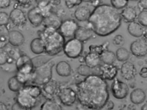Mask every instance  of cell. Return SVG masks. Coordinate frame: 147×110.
Wrapping results in <instances>:
<instances>
[{
	"label": "cell",
	"instance_id": "cell-1",
	"mask_svg": "<svg viewBox=\"0 0 147 110\" xmlns=\"http://www.w3.org/2000/svg\"><path fill=\"white\" fill-rule=\"evenodd\" d=\"M76 92L80 103L93 110L104 107L109 97L107 82L101 77L93 75L77 83Z\"/></svg>",
	"mask_w": 147,
	"mask_h": 110
},
{
	"label": "cell",
	"instance_id": "cell-2",
	"mask_svg": "<svg viewBox=\"0 0 147 110\" xmlns=\"http://www.w3.org/2000/svg\"><path fill=\"white\" fill-rule=\"evenodd\" d=\"M122 19L118 10L109 4H100L91 13L87 27L98 35L105 37L119 28Z\"/></svg>",
	"mask_w": 147,
	"mask_h": 110
},
{
	"label": "cell",
	"instance_id": "cell-3",
	"mask_svg": "<svg viewBox=\"0 0 147 110\" xmlns=\"http://www.w3.org/2000/svg\"><path fill=\"white\" fill-rule=\"evenodd\" d=\"M38 35L44 41L45 52L47 55L55 56L63 50L65 38L59 31L51 28H45L39 32Z\"/></svg>",
	"mask_w": 147,
	"mask_h": 110
},
{
	"label": "cell",
	"instance_id": "cell-4",
	"mask_svg": "<svg viewBox=\"0 0 147 110\" xmlns=\"http://www.w3.org/2000/svg\"><path fill=\"white\" fill-rule=\"evenodd\" d=\"M16 101L30 110L37 106L41 102V92L37 86H24L19 92Z\"/></svg>",
	"mask_w": 147,
	"mask_h": 110
},
{
	"label": "cell",
	"instance_id": "cell-5",
	"mask_svg": "<svg viewBox=\"0 0 147 110\" xmlns=\"http://www.w3.org/2000/svg\"><path fill=\"white\" fill-rule=\"evenodd\" d=\"M55 65L52 60H49L40 63L38 66H34V69L31 81L38 86H42L51 79L52 68Z\"/></svg>",
	"mask_w": 147,
	"mask_h": 110
},
{
	"label": "cell",
	"instance_id": "cell-6",
	"mask_svg": "<svg viewBox=\"0 0 147 110\" xmlns=\"http://www.w3.org/2000/svg\"><path fill=\"white\" fill-rule=\"evenodd\" d=\"M16 68L27 80H31L34 69L32 60L26 55H21L15 62Z\"/></svg>",
	"mask_w": 147,
	"mask_h": 110
},
{
	"label": "cell",
	"instance_id": "cell-7",
	"mask_svg": "<svg viewBox=\"0 0 147 110\" xmlns=\"http://www.w3.org/2000/svg\"><path fill=\"white\" fill-rule=\"evenodd\" d=\"M83 48L82 43L74 38L65 42L63 50L68 57L76 58L80 56Z\"/></svg>",
	"mask_w": 147,
	"mask_h": 110
},
{
	"label": "cell",
	"instance_id": "cell-8",
	"mask_svg": "<svg viewBox=\"0 0 147 110\" xmlns=\"http://www.w3.org/2000/svg\"><path fill=\"white\" fill-rule=\"evenodd\" d=\"M61 87L58 82L51 79L48 82L42 86L41 94L47 100H54L58 97Z\"/></svg>",
	"mask_w": 147,
	"mask_h": 110
},
{
	"label": "cell",
	"instance_id": "cell-9",
	"mask_svg": "<svg viewBox=\"0 0 147 110\" xmlns=\"http://www.w3.org/2000/svg\"><path fill=\"white\" fill-rule=\"evenodd\" d=\"M111 89L113 97L119 99H123L126 97L129 91L127 84L115 78L111 84Z\"/></svg>",
	"mask_w": 147,
	"mask_h": 110
},
{
	"label": "cell",
	"instance_id": "cell-10",
	"mask_svg": "<svg viewBox=\"0 0 147 110\" xmlns=\"http://www.w3.org/2000/svg\"><path fill=\"white\" fill-rule=\"evenodd\" d=\"M58 98L62 103L67 106H72L77 98L76 91L70 87H61Z\"/></svg>",
	"mask_w": 147,
	"mask_h": 110
},
{
	"label": "cell",
	"instance_id": "cell-11",
	"mask_svg": "<svg viewBox=\"0 0 147 110\" xmlns=\"http://www.w3.org/2000/svg\"><path fill=\"white\" fill-rule=\"evenodd\" d=\"M130 49L132 54L136 56H145L147 52L146 38L143 37L134 41L131 43Z\"/></svg>",
	"mask_w": 147,
	"mask_h": 110
},
{
	"label": "cell",
	"instance_id": "cell-12",
	"mask_svg": "<svg viewBox=\"0 0 147 110\" xmlns=\"http://www.w3.org/2000/svg\"><path fill=\"white\" fill-rule=\"evenodd\" d=\"M78 26L73 19H69L62 22L59 29V32L65 38L74 36Z\"/></svg>",
	"mask_w": 147,
	"mask_h": 110
},
{
	"label": "cell",
	"instance_id": "cell-13",
	"mask_svg": "<svg viewBox=\"0 0 147 110\" xmlns=\"http://www.w3.org/2000/svg\"><path fill=\"white\" fill-rule=\"evenodd\" d=\"M62 22L60 16L52 11L44 16L42 23L45 28H51L57 31Z\"/></svg>",
	"mask_w": 147,
	"mask_h": 110
},
{
	"label": "cell",
	"instance_id": "cell-14",
	"mask_svg": "<svg viewBox=\"0 0 147 110\" xmlns=\"http://www.w3.org/2000/svg\"><path fill=\"white\" fill-rule=\"evenodd\" d=\"M27 17L32 25L38 26L42 23L44 16L40 8L37 6L29 11Z\"/></svg>",
	"mask_w": 147,
	"mask_h": 110
},
{
	"label": "cell",
	"instance_id": "cell-15",
	"mask_svg": "<svg viewBox=\"0 0 147 110\" xmlns=\"http://www.w3.org/2000/svg\"><path fill=\"white\" fill-rule=\"evenodd\" d=\"M100 68L101 71L100 77L105 80H113L117 74L118 68L113 64L100 65Z\"/></svg>",
	"mask_w": 147,
	"mask_h": 110
},
{
	"label": "cell",
	"instance_id": "cell-16",
	"mask_svg": "<svg viewBox=\"0 0 147 110\" xmlns=\"http://www.w3.org/2000/svg\"><path fill=\"white\" fill-rule=\"evenodd\" d=\"M121 74L122 77L128 81L134 79L137 74V69L134 65L130 62H126L122 65Z\"/></svg>",
	"mask_w": 147,
	"mask_h": 110
},
{
	"label": "cell",
	"instance_id": "cell-17",
	"mask_svg": "<svg viewBox=\"0 0 147 110\" xmlns=\"http://www.w3.org/2000/svg\"><path fill=\"white\" fill-rule=\"evenodd\" d=\"M9 19L15 26L21 27L26 23L27 18L23 12L20 9L14 8L10 12Z\"/></svg>",
	"mask_w": 147,
	"mask_h": 110
},
{
	"label": "cell",
	"instance_id": "cell-18",
	"mask_svg": "<svg viewBox=\"0 0 147 110\" xmlns=\"http://www.w3.org/2000/svg\"><path fill=\"white\" fill-rule=\"evenodd\" d=\"M92 34V31L87 27L78 26L74 37L82 43L90 39Z\"/></svg>",
	"mask_w": 147,
	"mask_h": 110
},
{
	"label": "cell",
	"instance_id": "cell-19",
	"mask_svg": "<svg viewBox=\"0 0 147 110\" xmlns=\"http://www.w3.org/2000/svg\"><path fill=\"white\" fill-rule=\"evenodd\" d=\"M24 41L23 34L17 30H12L9 32L8 41L12 45L19 46L22 45Z\"/></svg>",
	"mask_w": 147,
	"mask_h": 110
},
{
	"label": "cell",
	"instance_id": "cell-20",
	"mask_svg": "<svg viewBox=\"0 0 147 110\" xmlns=\"http://www.w3.org/2000/svg\"><path fill=\"white\" fill-rule=\"evenodd\" d=\"M146 29L138 22L134 21L130 22L127 27L129 33L132 36L136 37L143 36Z\"/></svg>",
	"mask_w": 147,
	"mask_h": 110
},
{
	"label": "cell",
	"instance_id": "cell-21",
	"mask_svg": "<svg viewBox=\"0 0 147 110\" xmlns=\"http://www.w3.org/2000/svg\"><path fill=\"white\" fill-rule=\"evenodd\" d=\"M101 62L100 56L94 52H90L84 58L86 65L90 68L99 65Z\"/></svg>",
	"mask_w": 147,
	"mask_h": 110
},
{
	"label": "cell",
	"instance_id": "cell-22",
	"mask_svg": "<svg viewBox=\"0 0 147 110\" xmlns=\"http://www.w3.org/2000/svg\"><path fill=\"white\" fill-rule=\"evenodd\" d=\"M56 71L60 76L67 77L70 76L71 72V69L70 65L65 61L59 62L56 67Z\"/></svg>",
	"mask_w": 147,
	"mask_h": 110
},
{
	"label": "cell",
	"instance_id": "cell-23",
	"mask_svg": "<svg viewBox=\"0 0 147 110\" xmlns=\"http://www.w3.org/2000/svg\"><path fill=\"white\" fill-rule=\"evenodd\" d=\"M122 19L126 22L134 21L137 17V14L135 9L133 7L128 6L123 9L120 12Z\"/></svg>",
	"mask_w": 147,
	"mask_h": 110
},
{
	"label": "cell",
	"instance_id": "cell-24",
	"mask_svg": "<svg viewBox=\"0 0 147 110\" xmlns=\"http://www.w3.org/2000/svg\"><path fill=\"white\" fill-rule=\"evenodd\" d=\"M30 48L32 52L34 54H41L45 50L44 41L39 37L35 38L31 42Z\"/></svg>",
	"mask_w": 147,
	"mask_h": 110
},
{
	"label": "cell",
	"instance_id": "cell-25",
	"mask_svg": "<svg viewBox=\"0 0 147 110\" xmlns=\"http://www.w3.org/2000/svg\"><path fill=\"white\" fill-rule=\"evenodd\" d=\"M146 97L145 93L141 89L137 88L131 93L130 98L131 101L135 104H139L143 103Z\"/></svg>",
	"mask_w": 147,
	"mask_h": 110
},
{
	"label": "cell",
	"instance_id": "cell-26",
	"mask_svg": "<svg viewBox=\"0 0 147 110\" xmlns=\"http://www.w3.org/2000/svg\"><path fill=\"white\" fill-rule=\"evenodd\" d=\"M7 84L9 89L13 92H19L25 84L19 79L17 75L13 76L8 80Z\"/></svg>",
	"mask_w": 147,
	"mask_h": 110
},
{
	"label": "cell",
	"instance_id": "cell-27",
	"mask_svg": "<svg viewBox=\"0 0 147 110\" xmlns=\"http://www.w3.org/2000/svg\"><path fill=\"white\" fill-rule=\"evenodd\" d=\"M89 9L86 6H81L77 8L74 12L75 18L80 21L88 20L91 14Z\"/></svg>",
	"mask_w": 147,
	"mask_h": 110
},
{
	"label": "cell",
	"instance_id": "cell-28",
	"mask_svg": "<svg viewBox=\"0 0 147 110\" xmlns=\"http://www.w3.org/2000/svg\"><path fill=\"white\" fill-rule=\"evenodd\" d=\"M40 110H63L60 105L54 100H47L41 105Z\"/></svg>",
	"mask_w": 147,
	"mask_h": 110
},
{
	"label": "cell",
	"instance_id": "cell-29",
	"mask_svg": "<svg viewBox=\"0 0 147 110\" xmlns=\"http://www.w3.org/2000/svg\"><path fill=\"white\" fill-rule=\"evenodd\" d=\"M100 58L101 61L104 64H112L115 60L116 56L114 52L107 50L102 53Z\"/></svg>",
	"mask_w": 147,
	"mask_h": 110
},
{
	"label": "cell",
	"instance_id": "cell-30",
	"mask_svg": "<svg viewBox=\"0 0 147 110\" xmlns=\"http://www.w3.org/2000/svg\"><path fill=\"white\" fill-rule=\"evenodd\" d=\"M116 58L119 61L124 62L127 60L129 58L130 53L125 48L120 47L116 51Z\"/></svg>",
	"mask_w": 147,
	"mask_h": 110
},
{
	"label": "cell",
	"instance_id": "cell-31",
	"mask_svg": "<svg viewBox=\"0 0 147 110\" xmlns=\"http://www.w3.org/2000/svg\"><path fill=\"white\" fill-rule=\"evenodd\" d=\"M109 44V42L107 41L100 45H92L89 47L90 52H95L100 56L103 52L108 50Z\"/></svg>",
	"mask_w": 147,
	"mask_h": 110
},
{
	"label": "cell",
	"instance_id": "cell-32",
	"mask_svg": "<svg viewBox=\"0 0 147 110\" xmlns=\"http://www.w3.org/2000/svg\"><path fill=\"white\" fill-rule=\"evenodd\" d=\"M77 71L82 76L86 77L91 75V68L86 64L80 65L77 68Z\"/></svg>",
	"mask_w": 147,
	"mask_h": 110
},
{
	"label": "cell",
	"instance_id": "cell-33",
	"mask_svg": "<svg viewBox=\"0 0 147 110\" xmlns=\"http://www.w3.org/2000/svg\"><path fill=\"white\" fill-rule=\"evenodd\" d=\"M9 32L7 29L3 32H0V50L5 46L9 42Z\"/></svg>",
	"mask_w": 147,
	"mask_h": 110
},
{
	"label": "cell",
	"instance_id": "cell-34",
	"mask_svg": "<svg viewBox=\"0 0 147 110\" xmlns=\"http://www.w3.org/2000/svg\"><path fill=\"white\" fill-rule=\"evenodd\" d=\"M138 23L143 27L146 28L147 26V11H141L138 17Z\"/></svg>",
	"mask_w": 147,
	"mask_h": 110
},
{
	"label": "cell",
	"instance_id": "cell-35",
	"mask_svg": "<svg viewBox=\"0 0 147 110\" xmlns=\"http://www.w3.org/2000/svg\"><path fill=\"white\" fill-rule=\"evenodd\" d=\"M128 2V0H111V3L112 5L117 9H122L127 6Z\"/></svg>",
	"mask_w": 147,
	"mask_h": 110
},
{
	"label": "cell",
	"instance_id": "cell-36",
	"mask_svg": "<svg viewBox=\"0 0 147 110\" xmlns=\"http://www.w3.org/2000/svg\"><path fill=\"white\" fill-rule=\"evenodd\" d=\"M112 42L115 46L117 47H121L124 44V39L121 35H117L113 38Z\"/></svg>",
	"mask_w": 147,
	"mask_h": 110
},
{
	"label": "cell",
	"instance_id": "cell-37",
	"mask_svg": "<svg viewBox=\"0 0 147 110\" xmlns=\"http://www.w3.org/2000/svg\"><path fill=\"white\" fill-rule=\"evenodd\" d=\"M9 58L6 51L0 50V66L3 65L7 62Z\"/></svg>",
	"mask_w": 147,
	"mask_h": 110
},
{
	"label": "cell",
	"instance_id": "cell-38",
	"mask_svg": "<svg viewBox=\"0 0 147 110\" xmlns=\"http://www.w3.org/2000/svg\"><path fill=\"white\" fill-rule=\"evenodd\" d=\"M9 16L5 12H0V26H5L8 23Z\"/></svg>",
	"mask_w": 147,
	"mask_h": 110
},
{
	"label": "cell",
	"instance_id": "cell-39",
	"mask_svg": "<svg viewBox=\"0 0 147 110\" xmlns=\"http://www.w3.org/2000/svg\"><path fill=\"white\" fill-rule=\"evenodd\" d=\"M82 1L81 0H65V2L67 7L69 9H71L75 6L79 5Z\"/></svg>",
	"mask_w": 147,
	"mask_h": 110
},
{
	"label": "cell",
	"instance_id": "cell-40",
	"mask_svg": "<svg viewBox=\"0 0 147 110\" xmlns=\"http://www.w3.org/2000/svg\"><path fill=\"white\" fill-rule=\"evenodd\" d=\"M17 4L25 8H28L30 6L32 3L31 0H18Z\"/></svg>",
	"mask_w": 147,
	"mask_h": 110
},
{
	"label": "cell",
	"instance_id": "cell-41",
	"mask_svg": "<svg viewBox=\"0 0 147 110\" xmlns=\"http://www.w3.org/2000/svg\"><path fill=\"white\" fill-rule=\"evenodd\" d=\"M138 6L140 10L142 11L147 10V0H140L138 3Z\"/></svg>",
	"mask_w": 147,
	"mask_h": 110
},
{
	"label": "cell",
	"instance_id": "cell-42",
	"mask_svg": "<svg viewBox=\"0 0 147 110\" xmlns=\"http://www.w3.org/2000/svg\"><path fill=\"white\" fill-rule=\"evenodd\" d=\"M37 6L40 8L46 7L51 3V0H36Z\"/></svg>",
	"mask_w": 147,
	"mask_h": 110
},
{
	"label": "cell",
	"instance_id": "cell-43",
	"mask_svg": "<svg viewBox=\"0 0 147 110\" xmlns=\"http://www.w3.org/2000/svg\"><path fill=\"white\" fill-rule=\"evenodd\" d=\"M11 110H30L24 107L16 101L12 105Z\"/></svg>",
	"mask_w": 147,
	"mask_h": 110
},
{
	"label": "cell",
	"instance_id": "cell-44",
	"mask_svg": "<svg viewBox=\"0 0 147 110\" xmlns=\"http://www.w3.org/2000/svg\"><path fill=\"white\" fill-rule=\"evenodd\" d=\"M10 1L9 0H0V8L4 9L9 6Z\"/></svg>",
	"mask_w": 147,
	"mask_h": 110
},
{
	"label": "cell",
	"instance_id": "cell-45",
	"mask_svg": "<svg viewBox=\"0 0 147 110\" xmlns=\"http://www.w3.org/2000/svg\"><path fill=\"white\" fill-rule=\"evenodd\" d=\"M106 109L107 110H112L114 107V104L113 102L111 100H108L105 105Z\"/></svg>",
	"mask_w": 147,
	"mask_h": 110
},
{
	"label": "cell",
	"instance_id": "cell-46",
	"mask_svg": "<svg viewBox=\"0 0 147 110\" xmlns=\"http://www.w3.org/2000/svg\"><path fill=\"white\" fill-rule=\"evenodd\" d=\"M139 74L143 78H146L147 77V70L146 67L142 68L140 71Z\"/></svg>",
	"mask_w": 147,
	"mask_h": 110
},
{
	"label": "cell",
	"instance_id": "cell-47",
	"mask_svg": "<svg viewBox=\"0 0 147 110\" xmlns=\"http://www.w3.org/2000/svg\"><path fill=\"white\" fill-rule=\"evenodd\" d=\"M0 110H9L6 105L2 101H0Z\"/></svg>",
	"mask_w": 147,
	"mask_h": 110
},
{
	"label": "cell",
	"instance_id": "cell-48",
	"mask_svg": "<svg viewBox=\"0 0 147 110\" xmlns=\"http://www.w3.org/2000/svg\"><path fill=\"white\" fill-rule=\"evenodd\" d=\"M91 4L95 7L100 5V0L90 1Z\"/></svg>",
	"mask_w": 147,
	"mask_h": 110
},
{
	"label": "cell",
	"instance_id": "cell-49",
	"mask_svg": "<svg viewBox=\"0 0 147 110\" xmlns=\"http://www.w3.org/2000/svg\"><path fill=\"white\" fill-rule=\"evenodd\" d=\"M141 110H147V104L146 103L143 105L141 108Z\"/></svg>",
	"mask_w": 147,
	"mask_h": 110
}]
</instances>
